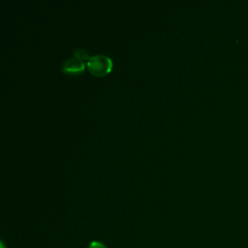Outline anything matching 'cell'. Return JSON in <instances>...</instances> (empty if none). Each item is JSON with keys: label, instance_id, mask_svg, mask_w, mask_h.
<instances>
[{"label": "cell", "instance_id": "obj_1", "mask_svg": "<svg viewBox=\"0 0 248 248\" xmlns=\"http://www.w3.org/2000/svg\"><path fill=\"white\" fill-rule=\"evenodd\" d=\"M112 66L113 63L111 58L105 54L92 55L86 62L88 71L96 77H102L108 74L111 71Z\"/></svg>", "mask_w": 248, "mask_h": 248}, {"label": "cell", "instance_id": "obj_4", "mask_svg": "<svg viewBox=\"0 0 248 248\" xmlns=\"http://www.w3.org/2000/svg\"><path fill=\"white\" fill-rule=\"evenodd\" d=\"M88 248H107V246L100 241H92Z\"/></svg>", "mask_w": 248, "mask_h": 248}, {"label": "cell", "instance_id": "obj_3", "mask_svg": "<svg viewBox=\"0 0 248 248\" xmlns=\"http://www.w3.org/2000/svg\"><path fill=\"white\" fill-rule=\"evenodd\" d=\"M73 54H75L76 56H78V58H80L81 60H83L84 62H87V60L89 59V55H88V53H87V51L85 50V49H83V48H76L75 49V51H74V53Z\"/></svg>", "mask_w": 248, "mask_h": 248}, {"label": "cell", "instance_id": "obj_2", "mask_svg": "<svg viewBox=\"0 0 248 248\" xmlns=\"http://www.w3.org/2000/svg\"><path fill=\"white\" fill-rule=\"evenodd\" d=\"M85 67L86 62L73 54L62 63L61 70L66 74H78L81 73L85 69Z\"/></svg>", "mask_w": 248, "mask_h": 248}, {"label": "cell", "instance_id": "obj_5", "mask_svg": "<svg viewBox=\"0 0 248 248\" xmlns=\"http://www.w3.org/2000/svg\"><path fill=\"white\" fill-rule=\"evenodd\" d=\"M1 248H5V245H4V243L1 241Z\"/></svg>", "mask_w": 248, "mask_h": 248}]
</instances>
